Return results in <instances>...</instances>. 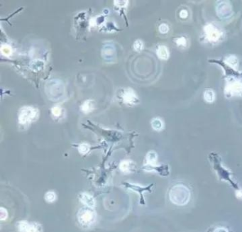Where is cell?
Masks as SVG:
<instances>
[{
	"label": "cell",
	"instance_id": "1",
	"mask_svg": "<svg viewBox=\"0 0 242 232\" xmlns=\"http://www.w3.org/2000/svg\"><path fill=\"white\" fill-rule=\"evenodd\" d=\"M191 197V192L183 183H176L169 190L170 200L175 205L184 206L188 203Z\"/></svg>",
	"mask_w": 242,
	"mask_h": 232
},
{
	"label": "cell",
	"instance_id": "2",
	"mask_svg": "<svg viewBox=\"0 0 242 232\" xmlns=\"http://www.w3.org/2000/svg\"><path fill=\"white\" fill-rule=\"evenodd\" d=\"M209 159H210L211 162L212 163L213 168L215 170L219 178L220 179L221 181H224L229 182V184L231 185L233 187V188L235 189L236 190H239L238 184L236 183V182L231 179L230 171H229L228 170L226 169L225 167L222 165L220 157L217 154L212 153V154L209 155Z\"/></svg>",
	"mask_w": 242,
	"mask_h": 232
},
{
	"label": "cell",
	"instance_id": "3",
	"mask_svg": "<svg viewBox=\"0 0 242 232\" xmlns=\"http://www.w3.org/2000/svg\"><path fill=\"white\" fill-rule=\"evenodd\" d=\"M38 110L31 107H24L21 109L19 114V122L22 125L29 124L38 117Z\"/></svg>",
	"mask_w": 242,
	"mask_h": 232
},
{
	"label": "cell",
	"instance_id": "4",
	"mask_svg": "<svg viewBox=\"0 0 242 232\" xmlns=\"http://www.w3.org/2000/svg\"><path fill=\"white\" fill-rule=\"evenodd\" d=\"M78 219L83 226H90L95 220V214L90 207H84L79 211Z\"/></svg>",
	"mask_w": 242,
	"mask_h": 232
},
{
	"label": "cell",
	"instance_id": "5",
	"mask_svg": "<svg viewBox=\"0 0 242 232\" xmlns=\"http://www.w3.org/2000/svg\"><path fill=\"white\" fill-rule=\"evenodd\" d=\"M226 95L228 97L240 96L242 95V83L239 80H230L226 83Z\"/></svg>",
	"mask_w": 242,
	"mask_h": 232
},
{
	"label": "cell",
	"instance_id": "6",
	"mask_svg": "<svg viewBox=\"0 0 242 232\" xmlns=\"http://www.w3.org/2000/svg\"><path fill=\"white\" fill-rule=\"evenodd\" d=\"M204 33L208 41L211 42H216L221 38L222 32L218 28L211 24H207L204 27Z\"/></svg>",
	"mask_w": 242,
	"mask_h": 232
},
{
	"label": "cell",
	"instance_id": "7",
	"mask_svg": "<svg viewBox=\"0 0 242 232\" xmlns=\"http://www.w3.org/2000/svg\"><path fill=\"white\" fill-rule=\"evenodd\" d=\"M217 13L222 18H226L231 14V6L226 2H221L217 6Z\"/></svg>",
	"mask_w": 242,
	"mask_h": 232
},
{
	"label": "cell",
	"instance_id": "8",
	"mask_svg": "<svg viewBox=\"0 0 242 232\" xmlns=\"http://www.w3.org/2000/svg\"><path fill=\"white\" fill-rule=\"evenodd\" d=\"M123 100L126 104L128 105H134L136 104L138 101L137 96L134 92V91L132 89H128L124 92V95H122Z\"/></svg>",
	"mask_w": 242,
	"mask_h": 232
},
{
	"label": "cell",
	"instance_id": "9",
	"mask_svg": "<svg viewBox=\"0 0 242 232\" xmlns=\"http://www.w3.org/2000/svg\"><path fill=\"white\" fill-rule=\"evenodd\" d=\"M144 168L149 171H154L159 172L160 176L166 177L169 175V167L168 165H154V166H148V165H145Z\"/></svg>",
	"mask_w": 242,
	"mask_h": 232
},
{
	"label": "cell",
	"instance_id": "10",
	"mask_svg": "<svg viewBox=\"0 0 242 232\" xmlns=\"http://www.w3.org/2000/svg\"><path fill=\"white\" fill-rule=\"evenodd\" d=\"M18 229L20 232H38V229L34 224H29L26 221H19Z\"/></svg>",
	"mask_w": 242,
	"mask_h": 232
},
{
	"label": "cell",
	"instance_id": "11",
	"mask_svg": "<svg viewBox=\"0 0 242 232\" xmlns=\"http://www.w3.org/2000/svg\"><path fill=\"white\" fill-rule=\"evenodd\" d=\"M127 186H129V189H132L133 190H134L136 192H139V193L141 194V204H144V197H143V192L145 191H150V188H151L153 186V184L150 185L148 186V187H140L139 185H132V184H127Z\"/></svg>",
	"mask_w": 242,
	"mask_h": 232
},
{
	"label": "cell",
	"instance_id": "12",
	"mask_svg": "<svg viewBox=\"0 0 242 232\" xmlns=\"http://www.w3.org/2000/svg\"><path fill=\"white\" fill-rule=\"evenodd\" d=\"M80 201L84 204L90 208H93L95 206V201L93 197L88 193H82L80 195Z\"/></svg>",
	"mask_w": 242,
	"mask_h": 232
},
{
	"label": "cell",
	"instance_id": "13",
	"mask_svg": "<svg viewBox=\"0 0 242 232\" xmlns=\"http://www.w3.org/2000/svg\"><path fill=\"white\" fill-rule=\"evenodd\" d=\"M157 55L162 60H167L169 57V51L166 46H160L157 49Z\"/></svg>",
	"mask_w": 242,
	"mask_h": 232
},
{
	"label": "cell",
	"instance_id": "14",
	"mask_svg": "<svg viewBox=\"0 0 242 232\" xmlns=\"http://www.w3.org/2000/svg\"><path fill=\"white\" fill-rule=\"evenodd\" d=\"M132 162L130 160H123L119 164V169L121 170V171L124 172V173L130 172L132 170Z\"/></svg>",
	"mask_w": 242,
	"mask_h": 232
},
{
	"label": "cell",
	"instance_id": "15",
	"mask_svg": "<svg viewBox=\"0 0 242 232\" xmlns=\"http://www.w3.org/2000/svg\"><path fill=\"white\" fill-rule=\"evenodd\" d=\"M157 161V154L155 152H149L146 155V162L147 163L146 165L148 166H154L155 165Z\"/></svg>",
	"mask_w": 242,
	"mask_h": 232
},
{
	"label": "cell",
	"instance_id": "16",
	"mask_svg": "<svg viewBox=\"0 0 242 232\" xmlns=\"http://www.w3.org/2000/svg\"><path fill=\"white\" fill-rule=\"evenodd\" d=\"M93 103L92 101L90 100H87L86 102H84L83 104V105L81 106V109H82L83 112L85 114L90 113V112H92L93 109Z\"/></svg>",
	"mask_w": 242,
	"mask_h": 232
},
{
	"label": "cell",
	"instance_id": "17",
	"mask_svg": "<svg viewBox=\"0 0 242 232\" xmlns=\"http://www.w3.org/2000/svg\"><path fill=\"white\" fill-rule=\"evenodd\" d=\"M151 126L153 129L155 131H160L164 128V122L159 118L154 119L151 122Z\"/></svg>",
	"mask_w": 242,
	"mask_h": 232
},
{
	"label": "cell",
	"instance_id": "18",
	"mask_svg": "<svg viewBox=\"0 0 242 232\" xmlns=\"http://www.w3.org/2000/svg\"><path fill=\"white\" fill-rule=\"evenodd\" d=\"M204 100H205L207 102H214L215 96H214V93L213 91L211 90H207L204 92Z\"/></svg>",
	"mask_w": 242,
	"mask_h": 232
},
{
	"label": "cell",
	"instance_id": "19",
	"mask_svg": "<svg viewBox=\"0 0 242 232\" xmlns=\"http://www.w3.org/2000/svg\"><path fill=\"white\" fill-rule=\"evenodd\" d=\"M226 63L228 64L229 65L231 66V67H236L237 64H238V60L235 56H230L227 57L226 58Z\"/></svg>",
	"mask_w": 242,
	"mask_h": 232
},
{
	"label": "cell",
	"instance_id": "20",
	"mask_svg": "<svg viewBox=\"0 0 242 232\" xmlns=\"http://www.w3.org/2000/svg\"><path fill=\"white\" fill-rule=\"evenodd\" d=\"M1 52L4 56H10L12 53V49L9 46L3 45L1 48Z\"/></svg>",
	"mask_w": 242,
	"mask_h": 232
},
{
	"label": "cell",
	"instance_id": "21",
	"mask_svg": "<svg viewBox=\"0 0 242 232\" xmlns=\"http://www.w3.org/2000/svg\"><path fill=\"white\" fill-rule=\"evenodd\" d=\"M107 48H108V51L107 49H106L105 48H104L103 50V53H104V57H105V58L107 59H110V58L112 56H111V55H112V53H114V48L112 46H107Z\"/></svg>",
	"mask_w": 242,
	"mask_h": 232
},
{
	"label": "cell",
	"instance_id": "22",
	"mask_svg": "<svg viewBox=\"0 0 242 232\" xmlns=\"http://www.w3.org/2000/svg\"><path fill=\"white\" fill-rule=\"evenodd\" d=\"M78 150L81 154H85L90 150V145L87 144H82L79 145Z\"/></svg>",
	"mask_w": 242,
	"mask_h": 232
},
{
	"label": "cell",
	"instance_id": "23",
	"mask_svg": "<svg viewBox=\"0 0 242 232\" xmlns=\"http://www.w3.org/2000/svg\"><path fill=\"white\" fill-rule=\"evenodd\" d=\"M45 199L48 202H53L56 200V195L53 192H48L45 195Z\"/></svg>",
	"mask_w": 242,
	"mask_h": 232
},
{
	"label": "cell",
	"instance_id": "24",
	"mask_svg": "<svg viewBox=\"0 0 242 232\" xmlns=\"http://www.w3.org/2000/svg\"><path fill=\"white\" fill-rule=\"evenodd\" d=\"M51 112H52V114H53L54 117H58L59 116H60L61 114V112H62V109H61V108L60 107H53V109H52L51 110Z\"/></svg>",
	"mask_w": 242,
	"mask_h": 232
},
{
	"label": "cell",
	"instance_id": "25",
	"mask_svg": "<svg viewBox=\"0 0 242 232\" xmlns=\"http://www.w3.org/2000/svg\"><path fill=\"white\" fill-rule=\"evenodd\" d=\"M176 43L177 46H179L180 47H186L187 46V41L186 38L181 37V38H179L177 39Z\"/></svg>",
	"mask_w": 242,
	"mask_h": 232
},
{
	"label": "cell",
	"instance_id": "26",
	"mask_svg": "<svg viewBox=\"0 0 242 232\" xmlns=\"http://www.w3.org/2000/svg\"><path fill=\"white\" fill-rule=\"evenodd\" d=\"M134 48L136 51H141L144 48V45H143L142 41H141L140 40H138L137 41H135V43L134 44Z\"/></svg>",
	"mask_w": 242,
	"mask_h": 232
},
{
	"label": "cell",
	"instance_id": "27",
	"mask_svg": "<svg viewBox=\"0 0 242 232\" xmlns=\"http://www.w3.org/2000/svg\"><path fill=\"white\" fill-rule=\"evenodd\" d=\"M7 216H8L7 211L5 209L3 208V207H1V209H0V218H1V220H5V219H7Z\"/></svg>",
	"mask_w": 242,
	"mask_h": 232
},
{
	"label": "cell",
	"instance_id": "28",
	"mask_svg": "<svg viewBox=\"0 0 242 232\" xmlns=\"http://www.w3.org/2000/svg\"><path fill=\"white\" fill-rule=\"evenodd\" d=\"M159 31L161 33H167L169 31V27L166 24H162L159 26Z\"/></svg>",
	"mask_w": 242,
	"mask_h": 232
},
{
	"label": "cell",
	"instance_id": "29",
	"mask_svg": "<svg viewBox=\"0 0 242 232\" xmlns=\"http://www.w3.org/2000/svg\"><path fill=\"white\" fill-rule=\"evenodd\" d=\"M211 232H229V231H227L226 229L224 228V227H217V228H214Z\"/></svg>",
	"mask_w": 242,
	"mask_h": 232
},
{
	"label": "cell",
	"instance_id": "30",
	"mask_svg": "<svg viewBox=\"0 0 242 232\" xmlns=\"http://www.w3.org/2000/svg\"><path fill=\"white\" fill-rule=\"evenodd\" d=\"M187 16H188V12L187 11V10H185V9H183V10H181L180 12V16L181 17V18L182 19H186Z\"/></svg>",
	"mask_w": 242,
	"mask_h": 232
},
{
	"label": "cell",
	"instance_id": "31",
	"mask_svg": "<svg viewBox=\"0 0 242 232\" xmlns=\"http://www.w3.org/2000/svg\"><path fill=\"white\" fill-rule=\"evenodd\" d=\"M236 197L239 199H242V190H241L240 189L236 190Z\"/></svg>",
	"mask_w": 242,
	"mask_h": 232
}]
</instances>
